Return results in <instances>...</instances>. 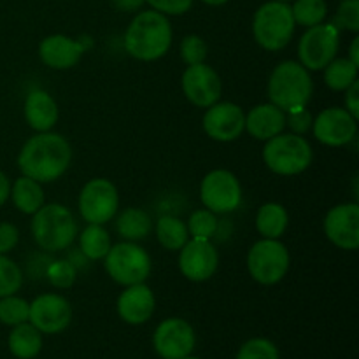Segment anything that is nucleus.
Instances as JSON below:
<instances>
[{"instance_id": "obj_47", "label": "nucleus", "mask_w": 359, "mask_h": 359, "mask_svg": "<svg viewBox=\"0 0 359 359\" xmlns=\"http://www.w3.org/2000/svg\"><path fill=\"white\" fill-rule=\"evenodd\" d=\"M277 2H290V0H277Z\"/></svg>"}, {"instance_id": "obj_42", "label": "nucleus", "mask_w": 359, "mask_h": 359, "mask_svg": "<svg viewBox=\"0 0 359 359\" xmlns=\"http://www.w3.org/2000/svg\"><path fill=\"white\" fill-rule=\"evenodd\" d=\"M146 0H112L116 9L119 11H125V13H132V11L139 9Z\"/></svg>"}, {"instance_id": "obj_25", "label": "nucleus", "mask_w": 359, "mask_h": 359, "mask_svg": "<svg viewBox=\"0 0 359 359\" xmlns=\"http://www.w3.org/2000/svg\"><path fill=\"white\" fill-rule=\"evenodd\" d=\"M153 223L146 210L137 209V207H128L123 210L116 221V230L125 241L137 242L142 241L149 235Z\"/></svg>"}, {"instance_id": "obj_36", "label": "nucleus", "mask_w": 359, "mask_h": 359, "mask_svg": "<svg viewBox=\"0 0 359 359\" xmlns=\"http://www.w3.org/2000/svg\"><path fill=\"white\" fill-rule=\"evenodd\" d=\"M237 359H279V351L270 340L252 339L241 347Z\"/></svg>"}, {"instance_id": "obj_28", "label": "nucleus", "mask_w": 359, "mask_h": 359, "mask_svg": "<svg viewBox=\"0 0 359 359\" xmlns=\"http://www.w3.org/2000/svg\"><path fill=\"white\" fill-rule=\"evenodd\" d=\"M156 237L167 251H181L182 245L189 241V231L177 217L163 216L156 223Z\"/></svg>"}, {"instance_id": "obj_30", "label": "nucleus", "mask_w": 359, "mask_h": 359, "mask_svg": "<svg viewBox=\"0 0 359 359\" xmlns=\"http://www.w3.org/2000/svg\"><path fill=\"white\" fill-rule=\"evenodd\" d=\"M291 13H293L294 23L311 28L325 21L328 7L325 0H297L291 7Z\"/></svg>"}, {"instance_id": "obj_20", "label": "nucleus", "mask_w": 359, "mask_h": 359, "mask_svg": "<svg viewBox=\"0 0 359 359\" xmlns=\"http://www.w3.org/2000/svg\"><path fill=\"white\" fill-rule=\"evenodd\" d=\"M154 300L153 291L144 283L126 286L121 297L118 298V314L128 325H142L153 316Z\"/></svg>"}, {"instance_id": "obj_26", "label": "nucleus", "mask_w": 359, "mask_h": 359, "mask_svg": "<svg viewBox=\"0 0 359 359\" xmlns=\"http://www.w3.org/2000/svg\"><path fill=\"white\" fill-rule=\"evenodd\" d=\"M290 216L280 203L269 202L259 207L256 216V230L265 238H280L286 231Z\"/></svg>"}, {"instance_id": "obj_37", "label": "nucleus", "mask_w": 359, "mask_h": 359, "mask_svg": "<svg viewBox=\"0 0 359 359\" xmlns=\"http://www.w3.org/2000/svg\"><path fill=\"white\" fill-rule=\"evenodd\" d=\"M179 51H181V58L186 65H196V63L205 62L207 44L198 35H186Z\"/></svg>"}, {"instance_id": "obj_1", "label": "nucleus", "mask_w": 359, "mask_h": 359, "mask_svg": "<svg viewBox=\"0 0 359 359\" xmlns=\"http://www.w3.org/2000/svg\"><path fill=\"white\" fill-rule=\"evenodd\" d=\"M72 160V149L65 137L41 132L30 137L21 147L18 167L21 174L37 182H53L62 177Z\"/></svg>"}, {"instance_id": "obj_23", "label": "nucleus", "mask_w": 359, "mask_h": 359, "mask_svg": "<svg viewBox=\"0 0 359 359\" xmlns=\"http://www.w3.org/2000/svg\"><path fill=\"white\" fill-rule=\"evenodd\" d=\"M9 349L20 359L35 358L42 349L41 332L30 323L16 325L9 335Z\"/></svg>"}, {"instance_id": "obj_27", "label": "nucleus", "mask_w": 359, "mask_h": 359, "mask_svg": "<svg viewBox=\"0 0 359 359\" xmlns=\"http://www.w3.org/2000/svg\"><path fill=\"white\" fill-rule=\"evenodd\" d=\"M79 249L88 259H104L111 249V237L102 224H88L79 235Z\"/></svg>"}, {"instance_id": "obj_24", "label": "nucleus", "mask_w": 359, "mask_h": 359, "mask_svg": "<svg viewBox=\"0 0 359 359\" xmlns=\"http://www.w3.org/2000/svg\"><path fill=\"white\" fill-rule=\"evenodd\" d=\"M11 196L18 210L23 214H35L44 205V191H42L41 182L34 179L21 175L14 186L11 188Z\"/></svg>"}, {"instance_id": "obj_19", "label": "nucleus", "mask_w": 359, "mask_h": 359, "mask_svg": "<svg viewBox=\"0 0 359 359\" xmlns=\"http://www.w3.org/2000/svg\"><path fill=\"white\" fill-rule=\"evenodd\" d=\"M93 42L88 37L74 41L65 35H49L39 46V56L48 67L56 70H65L76 65L83 53L91 48Z\"/></svg>"}, {"instance_id": "obj_2", "label": "nucleus", "mask_w": 359, "mask_h": 359, "mask_svg": "<svg viewBox=\"0 0 359 359\" xmlns=\"http://www.w3.org/2000/svg\"><path fill=\"white\" fill-rule=\"evenodd\" d=\"M170 44V21L158 11H144L137 14L125 34L126 53L142 62H154L165 56Z\"/></svg>"}, {"instance_id": "obj_29", "label": "nucleus", "mask_w": 359, "mask_h": 359, "mask_svg": "<svg viewBox=\"0 0 359 359\" xmlns=\"http://www.w3.org/2000/svg\"><path fill=\"white\" fill-rule=\"evenodd\" d=\"M358 65L349 58H339L325 67V83L333 91H346L354 81H358Z\"/></svg>"}, {"instance_id": "obj_16", "label": "nucleus", "mask_w": 359, "mask_h": 359, "mask_svg": "<svg viewBox=\"0 0 359 359\" xmlns=\"http://www.w3.org/2000/svg\"><path fill=\"white\" fill-rule=\"evenodd\" d=\"M203 130L212 140L231 142L245 130L244 111L231 102H216L207 107L203 116Z\"/></svg>"}, {"instance_id": "obj_46", "label": "nucleus", "mask_w": 359, "mask_h": 359, "mask_svg": "<svg viewBox=\"0 0 359 359\" xmlns=\"http://www.w3.org/2000/svg\"><path fill=\"white\" fill-rule=\"evenodd\" d=\"M182 359H198V358H191V356H186V358H182Z\"/></svg>"}, {"instance_id": "obj_7", "label": "nucleus", "mask_w": 359, "mask_h": 359, "mask_svg": "<svg viewBox=\"0 0 359 359\" xmlns=\"http://www.w3.org/2000/svg\"><path fill=\"white\" fill-rule=\"evenodd\" d=\"M105 270L114 283L121 286L140 284L149 277L151 258L135 242H121L105 255Z\"/></svg>"}, {"instance_id": "obj_10", "label": "nucleus", "mask_w": 359, "mask_h": 359, "mask_svg": "<svg viewBox=\"0 0 359 359\" xmlns=\"http://www.w3.org/2000/svg\"><path fill=\"white\" fill-rule=\"evenodd\" d=\"M119 195L107 179H91L79 193V212L88 224H104L116 216Z\"/></svg>"}, {"instance_id": "obj_8", "label": "nucleus", "mask_w": 359, "mask_h": 359, "mask_svg": "<svg viewBox=\"0 0 359 359\" xmlns=\"http://www.w3.org/2000/svg\"><path fill=\"white\" fill-rule=\"evenodd\" d=\"M248 269L256 283L272 286L286 277L290 270V251L279 238H263L249 249Z\"/></svg>"}, {"instance_id": "obj_9", "label": "nucleus", "mask_w": 359, "mask_h": 359, "mask_svg": "<svg viewBox=\"0 0 359 359\" xmlns=\"http://www.w3.org/2000/svg\"><path fill=\"white\" fill-rule=\"evenodd\" d=\"M340 48V30L332 23L311 27L300 39L298 58L307 70H325L333 62Z\"/></svg>"}, {"instance_id": "obj_44", "label": "nucleus", "mask_w": 359, "mask_h": 359, "mask_svg": "<svg viewBox=\"0 0 359 359\" xmlns=\"http://www.w3.org/2000/svg\"><path fill=\"white\" fill-rule=\"evenodd\" d=\"M349 60L354 63V65L359 67V39L356 37L353 41V44H351V55H349Z\"/></svg>"}, {"instance_id": "obj_33", "label": "nucleus", "mask_w": 359, "mask_h": 359, "mask_svg": "<svg viewBox=\"0 0 359 359\" xmlns=\"http://www.w3.org/2000/svg\"><path fill=\"white\" fill-rule=\"evenodd\" d=\"M21 284H23V273L20 266L6 255H0V298L16 294Z\"/></svg>"}, {"instance_id": "obj_12", "label": "nucleus", "mask_w": 359, "mask_h": 359, "mask_svg": "<svg viewBox=\"0 0 359 359\" xmlns=\"http://www.w3.org/2000/svg\"><path fill=\"white\" fill-rule=\"evenodd\" d=\"M217 265H219V256L210 241L191 238L181 248L179 269H181L182 276L193 283L209 280L216 273Z\"/></svg>"}, {"instance_id": "obj_4", "label": "nucleus", "mask_w": 359, "mask_h": 359, "mask_svg": "<svg viewBox=\"0 0 359 359\" xmlns=\"http://www.w3.org/2000/svg\"><path fill=\"white\" fill-rule=\"evenodd\" d=\"M32 235L39 248L49 252L63 251L77 237L76 217L62 203L42 205L32 219Z\"/></svg>"}, {"instance_id": "obj_13", "label": "nucleus", "mask_w": 359, "mask_h": 359, "mask_svg": "<svg viewBox=\"0 0 359 359\" xmlns=\"http://www.w3.org/2000/svg\"><path fill=\"white\" fill-rule=\"evenodd\" d=\"M154 349L163 359H182L195 349V332L184 319L170 318L160 323L153 337Z\"/></svg>"}, {"instance_id": "obj_3", "label": "nucleus", "mask_w": 359, "mask_h": 359, "mask_svg": "<svg viewBox=\"0 0 359 359\" xmlns=\"http://www.w3.org/2000/svg\"><path fill=\"white\" fill-rule=\"evenodd\" d=\"M312 91L314 84L309 70L302 63L291 60L279 63L269 79L270 104L277 105L284 112L307 107Z\"/></svg>"}, {"instance_id": "obj_32", "label": "nucleus", "mask_w": 359, "mask_h": 359, "mask_svg": "<svg viewBox=\"0 0 359 359\" xmlns=\"http://www.w3.org/2000/svg\"><path fill=\"white\" fill-rule=\"evenodd\" d=\"M188 231L193 238H203V241H210L214 235L217 233V228H219V223H217L216 214L210 212L209 209H200L195 210L191 214L188 221Z\"/></svg>"}, {"instance_id": "obj_34", "label": "nucleus", "mask_w": 359, "mask_h": 359, "mask_svg": "<svg viewBox=\"0 0 359 359\" xmlns=\"http://www.w3.org/2000/svg\"><path fill=\"white\" fill-rule=\"evenodd\" d=\"M46 277H48L49 283L55 287H62V290H67V287L72 286L77 279V269L74 266L72 262L69 259H56L46 270Z\"/></svg>"}, {"instance_id": "obj_14", "label": "nucleus", "mask_w": 359, "mask_h": 359, "mask_svg": "<svg viewBox=\"0 0 359 359\" xmlns=\"http://www.w3.org/2000/svg\"><path fill=\"white\" fill-rule=\"evenodd\" d=\"M316 139L325 146L340 147L356 139L358 119H354L346 109L330 107L319 112L312 121Z\"/></svg>"}, {"instance_id": "obj_18", "label": "nucleus", "mask_w": 359, "mask_h": 359, "mask_svg": "<svg viewBox=\"0 0 359 359\" xmlns=\"http://www.w3.org/2000/svg\"><path fill=\"white\" fill-rule=\"evenodd\" d=\"M72 309L60 294H41L30 304L28 321L41 333H60L70 325Z\"/></svg>"}, {"instance_id": "obj_5", "label": "nucleus", "mask_w": 359, "mask_h": 359, "mask_svg": "<svg viewBox=\"0 0 359 359\" xmlns=\"http://www.w3.org/2000/svg\"><path fill=\"white\" fill-rule=\"evenodd\" d=\"M294 23L291 7L286 2H266L256 11L252 20V34L256 42L266 51H279L290 44L294 34Z\"/></svg>"}, {"instance_id": "obj_31", "label": "nucleus", "mask_w": 359, "mask_h": 359, "mask_svg": "<svg viewBox=\"0 0 359 359\" xmlns=\"http://www.w3.org/2000/svg\"><path fill=\"white\" fill-rule=\"evenodd\" d=\"M30 316V304L23 298L14 294L0 298V323L7 326H16L28 321Z\"/></svg>"}, {"instance_id": "obj_15", "label": "nucleus", "mask_w": 359, "mask_h": 359, "mask_svg": "<svg viewBox=\"0 0 359 359\" xmlns=\"http://www.w3.org/2000/svg\"><path fill=\"white\" fill-rule=\"evenodd\" d=\"M182 91L193 105L207 109L219 102L223 84L216 70L207 67L205 63H196L188 65L182 74Z\"/></svg>"}, {"instance_id": "obj_43", "label": "nucleus", "mask_w": 359, "mask_h": 359, "mask_svg": "<svg viewBox=\"0 0 359 359\" xmlns=\"http://www.w3.org/2000/svg\"><path fill=\"white\" fill-rule=\"evenodd\" d=\"M11 195V184H9V179L6 177L4 172H0V207L7 202Z\"/></svg>"}, {"instance_id": "obj_38", "label": "nucleus", "mask_w": 359, "mask_h": 359, "mask_svg": "<svg viewBox=\"0 0 359 359\" xmlns=\"http://www.w3.org/2000/svg\"><path fill=\"white\" fill-rule=\"evenodd\" d=\"M312 121H314V118L305 107L286 112V126H290L291 133H294V135L307 133L312 128Z\"/></svg>"}, {"instance_id": "obj_21", "label": "nucleus", "mask_w": 359, "mask_h": 359, "mask_svg": "<svg viewBox=\"0 0 359 359\" xmlns=\"http://www.w3.org/2000/svg\"><path fill=\"white\" fill-rule=\"evenodd\" d=\"M286 128V112L273 104L252 107L245 116V130L256 140H270Z\"/></svg>"}, {"instance_id": "obj_45", "label": "nucleus", "mask_w": 359, "mask_h": 359, "mask_svg": "<svg viewBox=\"0 0 359 359\" xmlns=\"http://www.w3.org/2000/svg\"><path fill=\"white\" fill-rule=\"evenodd\" d=\"M202 2L209 4V6H223V4H226L228 0H202Z\"/></svg>"}, {"instance_id": "obj_17", "label": "nucleus", "mask_w": 359, "mask_h": 359, "mask_svg": "<svg viewBox=\"0 0 359 359\" xmlns=\"http://www.w3.org/2000/svg\"><path fill=\"white\" fill-rule=\"evenodd\" d=\"M325 233L337 248L356 251L359 248V205L340 203L333 207L325 219Z\"/></svg>"}, {"instance_id": "obj_40", "label": "nucleus", "mask_w": 359, "mask_h": 359, "mask_svg": "<svg viewBox=\"0 0 359 359\" xmlns=\"http://www.w3.org/2000/svg\"><path fill=\"white\" fill-rule=\"evenodd\" d=\"M20 241V231L14 224L0 223V255H7L13 251Z\"/></svg>"}, {"instance_id": "obj_35", "label": "nucleus", "mask_w": 359, "mask_h": 359, "mask_svg": "<svg viewBox=\"0 0 359 359\" xmlns=\"http://www.w3.org/2000/svg\"><path fill=\"white\" fill-rule=\"evenodd\" d=\"M332 25L340 32L347 30L353 32V34L359 32V0H344V2H340Z\"/></svg>"}, {"instance_id": "obj_39", "label": "nucleus", "mask_w": 359, "mask_h": 359, "mask_svg": "<svg viewBox=\"0 0 359 359\" xmlns=\"http://www.w3.org/2000/svg\"><path fill=\"white\" fill-rule=\"evenodd\" d=\"M146 2L161 14H184L193 6V0H146Z\"/></svg>"}, {"instance_id": "obj_6", "label": "nucleus", "mask_w": 359, "mask_h": 359, "mask_svg": "<svg viewBox=\"0 0 359 359\" xmlns=\"http://www.w3.org/2000/svg\"><path fill=\"white\" fill-rule=\"evenodd\" d=\"M263 161L273 174L297 175L311 167L312 147L302 135L279 133L266 140Z\"/></svg>"}, {"instance_id": "obj_22", "label": "nucleus", "mask_w": 359, "mask_h": 359, "mask_svg": "<svg viewBox=\"0 0 359 359\" xmlns=\"http://www.w3.org/2000/svg\"><path fill=\"white\" fill-rule=\"evenodd\" d=\"M25 119L35 132H51L58 121V105L44 90H34L25 100Z\"/></svg>"}, {"instance_id": "obj_41", "label": "nucleus", "mask_w": 359, "mask_h": 359, "mask_svg": "<svg viewBox=\"0 0 359 359\" xmlns=\"http://www.w3.org/2000/svg\"><path fill=\"white\" fill-rule=\"evenodd\" d=\"M346 111L353 116L354 119L359 118V83L354 81L346 90Z\"/></svg>"}, {"instance_id": "obj_11", "label": "nucleus", "mask_w": 359, "mask_h": 359, "mask_svg": "<svg viewBox=\"0 0 359 359\" xmlns=\"http://www.w3.org/2000/svg\"><path fill=\"white\" fill-rule=\"evenodd\" d=\"M200 198L210 212H231L242 202L241 182L230 170H212L200 184Z\"/></svg>"}]
</instances>
